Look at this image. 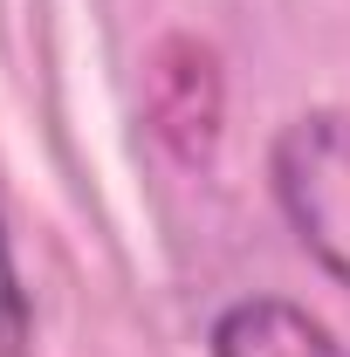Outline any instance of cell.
Here are the masks:
<instances>
[{"label": "cell", "instance_id": "1", "mask_svg": "<svg viewBox=\"0 0 350 357\" xmlns=\"http://www.w3.org/2000/svg\"><path fill=\"white\" fill-rule=\"evenodd\" d=\"M275 199L303 248L350 289V110H309L275 137Z\"/></svg>", "mask_w": 350, "mask_h": 357}, {"label": "cell", "instance_id": "3", "mask_svg": "<svg viewBox=\"0 0 350 357\" xmlns=\"http://www.w3.org/2000/svg\"><path fill=\"white\" fill-rule=\"evenodd\" d=\"M28 351V296H21V275L7 255V234H0V357Z\"/></svg>", "mask_w": 350, "mask_h": 357}, {"label": "cell", "instance_id": "2", "mask_svg": "<svg viewBox=\"0 0 350 357\" xmlns=\"http://www.w3.org/2000/svg\"><path fill=\"white\" fill-rule=\"evenodd\" d=\"M213 357H344V351H337V337L309 310L254 296V303H241V310L220 316Z\"/></svg>", "mask_w": 350, "mask_h": 357}]
</instances>
